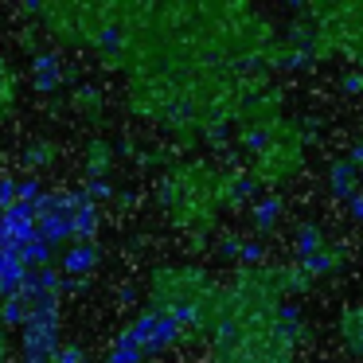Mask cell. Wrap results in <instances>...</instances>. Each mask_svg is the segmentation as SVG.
<instances>
[{
    "label": "cell",
    "instance_id": "1",
    "mask_svg": "<svg viewBox=\"0 0 363 363\" xmlns=\"http://www.w3.org/2000/svg\"><path fill=\"white\" fill-rule=\"evenodd\" d=\"M121 332H125V336L133 340L145 355H164V352H172V347L184 340L180 324H176L172 316L157 313V308H141V313H137Z\"/></svg>",
    "mask_w": 363,
    "mask_h": 363
},
{
    "label": "cell",
    "instance_id": "2",
    "mask_svg": "<svg viewBox=\"0 0 363 363\" xmlns=\"http://www.w3.org/2000/svg\"><path fill=\"white\" fill-rule=\"evenodd\" d=\"M98 266H102V246L98 242H71L63 254H59V262H55V269H59V277H63L67 289L82 285Z\"/></svg>",
    "mask_w": 363,
    "mask_h": 363
},
{
    "label": "cell",
    "instance_id": "3",
    "mask_svg": "<svg viewBox=\"0 0 363 363\" xmlns=\"http://www.w3.org/2000/svg\"><path fill=\"white\" fill-rule=\"evenodd\" d=\"M28 71H32V86L40 90V94H55V90L63 86V63H59L55 55H35Z\"/></svg>",
    "mask_w": 363,
    "mask_h": 363
},
{
    "label": "cell",
    "instance_id": "4",
    "mask_svg": "<svg viewBox=\"0 0 363 363\" xmlns=\"http://www.w3.org/2000/svg\"><path fill=\"white\" fill-rule=\"evenodd\" d=\"M254 230L258 235H266V230H274L277 223H281V215H285V203L277 196H258L254 199Z\"/></svg>",
    "mask_w": 363,
    "mask_h": 363
},
{
    "label": "cell",
    "instance_id": "5",
    "mask_svg": "<svg viewBox=\"0 0 363 363\" xmlns=\"http://www.w3.org/2000/svg\"><path fill=\"white\" fill-rule=\"evenodd\" d=\"M293 246H297V258L305 262V258H313V254H320L324 246V230L316 227V223H301L297 230H293Z\"/></svg>",
    "mask_w": 363,
    "mask_h": 363
},
{
    "label": "cell",
    "instance_id": "6",
    "mask_svg": "<svg viewBox=\"0 0 363 363\" xmlns=\"http://www.w3.org/2000/svg\"><path fill=\"white\" fill-rule=\"evenodd\" d=\"M145 359H149V355H145L125 332H118V336L110 340V347H106V363H145Z\"/></svg>",
    "mask_w": 363,
    "mask_h": 363
},
{
    "label": "cell",
    "instance_id": "7",
    "mask_svg": "<svg viewBox=\"0 0 363 363\" xmlns=\"http://www.w3.org/2000/svg\"><path fill=\"white\" fill-rule=\"evenodd\" d=\"M55 363H86V352H82V344H63L55 352Z\"/></svg>",
    "mask_w": 363,
    "mask_h": 363
},
{
    "label": "cell",
    "instance_id": "8",
    "mask_svg": "<svg viewBox=\"0 0 363 363\" xmlns=\"http://www.w3.org/2000/svg\"><path fill=\"white\" fill-rule=\"evenodd\" d=\"M340 90H344V94H363V71H347L344 79H340Z\"/></svg>",
    "mask_w": 363,
    "mask_h": 363
},
{
    "label": "cell",
    "instance_id": "9",
    "mask_svg": "<svg viewBox=\"0 0 363 363\" xmlns=\"http://www.w3.org/2000/svg\"><path fill=\"white\" fill-rule=\"evenodd\" d=\"M344 211L352 215V219H363V191H359V196H352V199H347V203H344Z\"/></svg>",
    "mask_w": 363,
    "mask_h": 363
}]
</instances>
